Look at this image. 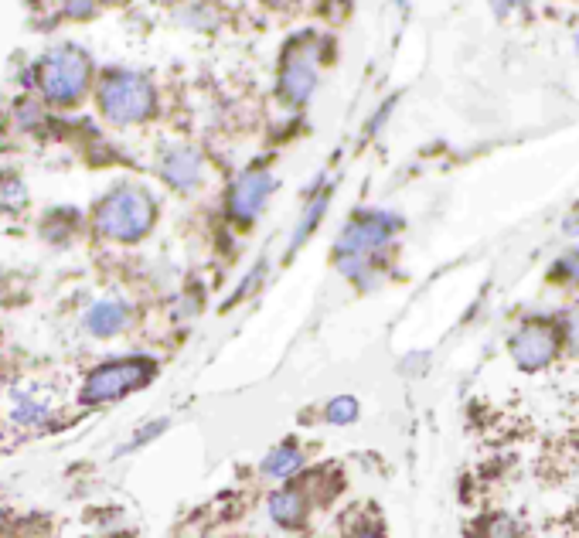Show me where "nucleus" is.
I'll use <instances>...</instances> for the list:
<instances>
[{
  "label": "nucleus",
  "instance_id": "nucleus-1",
  "mask_svg": "<svg viewBox=\"0 0 579 538\" xmlns=\"http://www.w3.org/2000/svg\"><path fill=\"white\" fill-rule=\"evenodd\" d=\"M154 198L137 184H120L96 205V232L116 242H137L154 229Z\"/></svg>",
  "mask_w": 579,
  "mask_h": 538
},
{
  "label": "nucleus",
  "instance_id": "nucleus-2",
  "mask_svg": "<svg viewBox=\"0 0 579 538\" xmlns=\"http://www.w3.org/2000/svg\"><path fill=\"white\" fill-rule=\"evenodd\" d=\"M396 225H399V218L385 215V212H365L344 225V232L338 235V246H334V259H338V266L351 276V280L358 283L362 269L372 266L368 259L375 256V249H382L385 242L392 239Z\"/></svg>",
  "mask_w": 579,
  "mask_h": 538
},
{
  "label": "nucleus",
  "instance_id": "nucleus-3",
  "mask_svg": "<svg viewBox=\"0 0 579 538\" xmlns=\"http://www.w3.org/2000/svg\"><path fill=\"white\" fill-rule=\"evenodd\" d=\"M35 82L41 89V96L48 103H79L82 92L89 86V58L86 52L72 45H62V48H52L48 55L38 58L35 65Z\"/></svg>",
  "mask_w": 579,
  "mask_h": 538
},
{
  "label": "nucleus",
  "instance_id": "nucleus-4",
  "mask_svg": "<svg viewBox=\"0 0 579 538\" xmlns=\"http://www.w3.org/2000/svg\"><path fill=\"white\" fill-rule=\"evenodd\" d=\"M99 109L113 123H140L154 113V86L140 72L113 69L99 82Z\"/></svg>",
  "mask_w": 579,
  "mask_h": 538
},
{
  "label": "nucleus",
  "instance_id": "nucleus-5",
  "mask_svg": "<svg viewBox=\"0 0 579 538\" xmlns=\"http://www.w3.org/2000/svg\"><path fill=\"white\" fill-rule=\"evenodd\" d=\"M154 372L157 365L150 358H123V361H113V365H103L82 385V402H89V406H96V402H116L127 392L147 385L150 378H154Z\"/></svg>",
  "mask_w": 579,
  "mask_h": 538
},
{
  "label": "nucleus",
  "instance_id": "nucleus-6",
  "mask_svg": "<svg viewBox=\"0 0 579 538\" xmlns=\"http://www.w3.org/2000/svg\"><path fill=\"white\" fill-rule=\"evenodd\" d=\"M310 38L290 41L280 62V96L290 106H304L310 92L317 89V48L307 45Z\"/></svg>",
  "mask_w": 579,
  "mask_h": 538
},
{
  "label": "nucleus",
  "instance_id": "nucleus-7",
  "mask_svg": "<svg viewBox=\"0 0 579 538\" xmlns=\"http://www.w3.org/2000/svg\"><path fill=\"white\" fill-rule=\"evenodd\" d=\"M556 348H559L556 331L542 321L522 324L515 331V338H511V358H515V365L522 368V372H539V368H545L556 358Z\"/></svg>",
  "mask_w": 579,
  "mask_h": 538
},
{
  "label": "nucleus",
  "instance_id": "nucleus-8",
  "mask_svg": "<svg viewBox=\"0 0 579 538\" xmlns=\"http://www.w3.org/2000/svg\"><path fill=\"white\" fill-rule=\"evenodd\" d=\"M273 188H276V181H273L270 171L253 167V171L239 174L236 184H232V191H229V215L236 218L239 225H253L259 212H263V205L270 201Z\"/></svg>",
  "mask_w": 579,
  "mask_h": 538
},
{
  "label": "nucleus",
  "instance_id": "nucleus-9",
  "mask_svg": "<svg viewBox=\"0 0 579 538\" xmlns=\"http://www.w3.org/2000/svg\"><path fill=\"white\" fill-rule=\"evenodd\" d=\"M161 178L178 191H195L201 184V157L191 147H171L161 157Z\"/></svg>",
  "mask_w": 579,
  "mask_h": 538
},
{
  "label": "nucleus",
  "instance_id": "nucleus-10",
  "mask_svg": "<svg viewBox=\"0 0 579 538\" xmlns=\"http://www.w3.org/2000/svg\"><path fill=\"white\" fill-rule=\"evenodd\" d=\"M82 324H86L92 338H113V334H120L130 324V307L123 300H99V304L86 310Z\"/></svg>",
  "mask_w": 579,
  "mask_h": 538
},
{
  "label": "nucleus",
  "instance_id": "nucleus-11",
  "mask_svg": "<svg viewBox=\"0 0 579 538\" xmlns=\"http://www.w3.org/2000/svg\"><path fill=\"white\" fill-rule=\"evenodd\" d=\"M307 491L300 487H283L280 494L270 498V518L283 528H300L307 521Z\"/></svg>",
  "mask_w": 579,
  "mask_h": 538
},
{
  "label": "nucleus",
  "instance_id": "nucleus-12",
  "mask_svg": "<svg viewBox=\"0 0 579 538\" xmlns=\"http://www.w3.org/2000/svg\"><path fill=\"white\" fill-rule=\"evenodd\" d=\"M300 467H304V453L293 447V443H280V447H273L263 460V474L270 477H290L297 474Z\"/></svg>",
  "mask_w": 579,
  "mask_h": 538
},
{
  "label": "nucleus",
  "instance_id": "nucleus-13",
  "mask_svg": "<svg viewBox=\"0 0 579 538\" xmlns=\"http://www.w3.org/2000/svg\"><path fill=\"white\" fill-rule=\"evenodd\" d=\"M327 198H331V195H321V198L307 201V215L300 218L297 232H293V242H290V249H297L300 242H307V239H310V232L317 229V222H321V215H324V205H327Z\"/></svg>",
  "mask_w": 579,
  "mask_h": 538
},
{
  "label": "nucleus",
  "instance_id": "nucleus-14",
  "mask_svg": "<svg viewBox=\"0 0 579 538\" xmlns=\"http://www.w3.org/2000/svg\"><path fill=\"white\" fill-rule=\"evenodd\" d=\"M48 419V409L35 402L31 395H14V423L18 426H38Z\"/></svg>",
  "mask_w": 579,
  "mask_h": 538
},
{
  "label": "nucleus",
  "instance_id": "nucleus-15",
  "mask_svg": "<svg viewBox=\"0 0 579 538\" xmlns=\"http://www.w3.org/2000/svg\"><path fill=\"white\" fill-rule=\"evenodd\" d=\"M358 419V402L351 399V395H338V399H331V406H327V423L331 426H348Z\"/></svg>",
  "mask_w": 579,
  "mask_h": 538
},
{
  "label": "nucleus",
  "instance_id": "nucleus-16",
  "mask_svg": "<svg viewBox=\"0 0 579 538\" xmlns=\"http://www.w3.org/2000/svg\"><path fill=\"white\" fill-rule=\"evenodd\" d=\"M24 201V188L14 178H7L0 184V212H11V208H18Z\"/></svg>",
  "mask_w": 579,
  "mask_h": 538
},
{
  "label": "nucleus",
  "instance_id": "nucleus-17",
  "mask_svg": "<svg viewBox=\"0 0 579 538\" xmlns=\"http://www.w3.org/2000/svg\"><path fill=\"white\" fill-rule=\"evenodd\" d=\"M65 14L75 21H86L96 14V0H69V4H65Z\"/></svg>",
  "mask_w": 579,
  "mask_h": 538
},
{
  "label": "nucleus",
  "instance_id": "nucleus-18",
  "mask_svg": "<svg viewBox=\"0 0 579 538\" xmlns=\"http://www.w3.org/2000/svg\"><path fill=\"white\" fill-rule=\"evenodd\" d=\"M556 276H569V280H576V283H579V249L573 252V256L562 259L559 269H556Z\"/></svg>",
  "mask_w": 579,
  "mask_h": 538
},
{
  "label": "nucleus",
  "instance_id": "nucleus-19",
  "mask_svg": "<svg viewBox=\"0 0 579 538\" xmlns=\"http://www.w3.org/2000/svg\"><path fill=\"white\" fill-rule=\"evenodd\" d=\"M566 334H569V344L579 348V307L566 314Z\"/></svg>",
  "mask_w": 579,
  "mask_h": 538
},
{
  "label": "nucleus",
  "instance_id": "nucleus-20",
  "mask_svg": "<svg viewBox=\"0 0 579 538\" xmlns=\"http://www.w3.org/2000/svg\"><path fill=\"white\" fill-rule=\"evenodd\" d=\"M494 4H498V11H501V14H508L511 7H518V4H522V0H494Z\"/></svg>",
  "mask_w": 579,
  "mask_h": 538
},
{
  "label": "nucleus",
  "instance_id": "nucleus-21",
  "mask_svg": "<svg viewBox=\"0 0 579 538\" xmlns=\"http://www.w3.org/2000/svg\"><path fill=\"white\" fill-rule=\"evenodd\" d=\"M399 4H406V0H399Z\"/></svg>",
  "mask_w": 579,
  "mask_h": 538
}]
</instances>
